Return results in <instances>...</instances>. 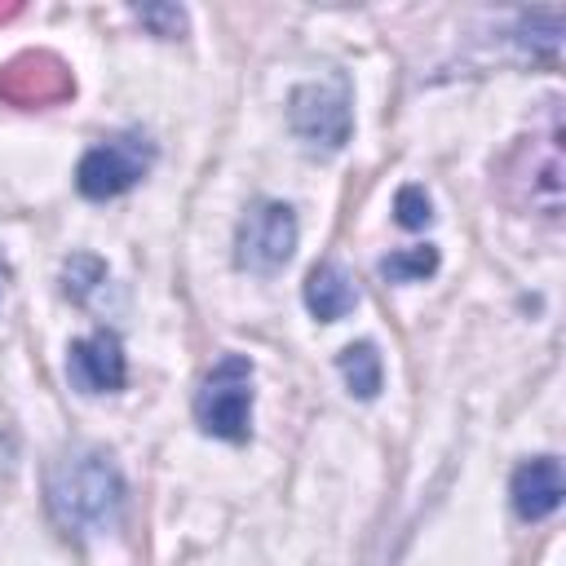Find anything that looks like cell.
<instances>
[{
	"label": "cell",
	"instance_id": "cell-13",
	"mask_svg": "<svg viewBox=\"0 0 566 566\" xmlns=\"http://www.w3.org/2000/svg\"><path fill=\"white\" fill-rule=\"evenodd\" d=\"M394 212H398V226L402 230H424L433 221V203H429V195L420 186H402L394 195Z\"/></svg>",
	"mask_w": 566,
	"mask_h": 566
},
{
	"label": "cell",
	"instance_id": "cell-10",
	"mask_svg": "<svg viewBox=\"0 0 566 566\" xmlns=\"http://www.w3.org/2000/svg\"><path fill=\"white\" fill-rule=\"evenodd\" d=\"M336 367H340V376H345V385H349L354 398H376V394H380L385 367H380V354H376L371 340L345 345V349L336 354Z\"/></svg>",
	"mask_w": 566,
	"mask_h": 566
},
{
	"label": "cell",
	"instance_id": "cell-7",
	"mask_svg": "<svg viewBox=\"0 0 566 566\" xmlns=\"http://www.w3.org/2000/svg\"><path fill=\"white\" fill-rule=\"evenodd\" d=\"M66 376L80 394H119L128 380V358L115 332L80 336L66 354Z\"/></svg>",
	"mask_w": 566,
	"mask_h": 566
},
{
	"label": "cell",
	"instance_id": "cell-1",
	"mask_svg": "<svg viewBox=\"0 0 566 566\" xmlns=\"http://www.w3.org/2000/svg\"><path fill=\"white\" fill-rule=\"evenodd\" d=\"M124 473L102 447H71L49 473V513L66 535H106L124 517Z\"/></svg>",
	"mask_w": 566,
	"mask_h": 566
},
{
	"label": "cell",
	"instance_id": "cell-11",
	"mask_svg": "<svg viewBox=\"0 0 566 566\" xmlns=\"http://www.w3.org/2000/svg\"><path fill=\"white\" fill-rule=\"evenodd\" d=\"M438 270V248L433 243H416V248H398L380 261V274L389 283H420Z\"/></svg>",
	"mask_w": 566,
	"mask_h": 566
},
{
	"label": "cell",
	"instance_id": "cell-8",
	"mask_svg": "<svg viewBox=\"0 0 566 566\" xmlns=\"http://www.w3.org/2000/svg\"><path fill=\"white\" fill-rule=\"evenodd\" d=\"M566 486H562V460L557 455H535L526 464H517L513 482H509V500H513V513L522 522H539L548 513H557Z\"/></svg>",
	"mask_w": 566,
	"mask_h": 566
},
{
	"label": "cell",
	"instance_id": "cell-5",
	"mask_svg": "<svg viewBox=\"0 0 566 566\" xmlns=\"http://www.w3.org/2000/svg\"><path fill=\"white\" fill-rule=\"evenodd\" d=\"M296 252V212L279 199H261L248 208L234 234V265L248 274H274Z\"/></svg>",
	"mask_w": 566,
	"mask_h": 566
},
{
	"label": "cell",
	"instance_id": "cell-6",
	"mask_svg": "<svg viewBox=\"0 0 566 566\" xmlns=\"http://www.w3.org/2000/svg\"><path fill=\"white\" fill-rule=\"evenodd\" d=\"M75 93V80L62 57L53 53H18L0 66V97L22 111H40L53 102H66Z\"/></svg>",
	"mask_w": 566,
	"mask_h": 566
},
{
	"label": "cell",
	"instance_id": "cell-12",
	"mask_svg": "<svg viewBox=\"0 0 566 566\" xmlns=\"http://www.w3.org/2000/svg\"><path fill=\"white\" fill-rule=\"evenodd\" d=\"M102 279H106V265H102L97 256L75 252V256L62 265V292H66L71 301H88V292H93Z\"/></svg>",
	"mask_w": 566,
	"mask_h": 566
},
{
	"label": "cell",
	"instance_id": "cell-9",
	"mask_svg": "<svg viewBox=\"0 0 566 566\" xmlns=\"http://www.w3.org/2000/svg\"><path fill=\"white\" fill-rule=\"evenodd\" d=\"M358 305V283L336 265V261H318L305 274V310L318 323H336Z\"/></svg>",
	"mask_w": 566,
	"mask_h": 566
},
{
	"label": "cell",
	"instance_id": "cell-14",
	"mask_svg": "<svg viewBox=\"0 0 566 566\" xmlns=\"http://www.w3.org/2000/svg\"><path fill=\"white\" fill-rule=\"evenodd\" d=\"M146 27H155V35H164V40H172V35H181L186 31V13L177 9V4H146V9H133Z\"/></svg>",
	"mask_w": 566,
	"mask_h": 566
},
{
	"label": "cell",
	"instance_id": "cell-3",
	"mask_svg": "<svg viewBox=\"0 0 566 566\" xmlns=\"http://www.w3.org/2000/svg\"><path fill=\"white\" fill-rule=\"evenodd\" d=\"M287 124L310 150H323V155L340 150L354 133V93H349L345 71L296 84L287 97Z\"/></svg>",
	"mask_w": 566,
	"mask_h": 566
},
{
	"label": "cell",
	"instance_id": "cell-4",
	"mask_svg": "<svg viewBox=\"0 0 566 566\" xmlns=\"http://www.w3.org/2000/svg\"><path fill=\"white\" fill-rule=\"evenodd\" d=\"M155 164V142L137 128L115 133L106 142H97L93 150H84L80 168H75V186L84 199H115L124 190H133Z\"/></svg>",
	"mask_w": 566,
	"mask_h": 566
},
{
	"label": "cell",
	"instance_id": "cell-2",
	"mask_svg": "<svg viewBox=\"0 0 566 566\" xmlns=\"http://www.w3.org/2000/svg\"><path fill=\"white\" fill-rule=\"evenodd\" d=\"M195 420L208 438L248 442L252 433V363L243 354H221L195 394Z\"/></svg>",
	"mask_w": 566,
	"mask_h": 566
}]
</instances>
